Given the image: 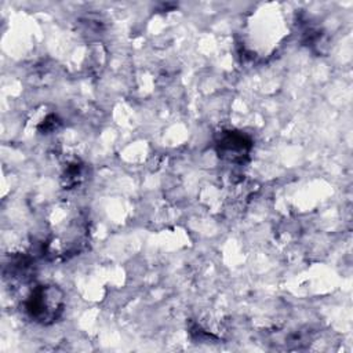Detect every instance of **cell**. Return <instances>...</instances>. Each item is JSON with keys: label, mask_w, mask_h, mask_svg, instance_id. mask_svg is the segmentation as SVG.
Listing matches in <instances>:
<instances>
[{"label": "cell", "mask_w": 353, "mask_h": 353, "mask_svg": "<svg viewBox=\"0 0 353 353\" xmlns=\"http://www.w3.org/2000/svg\"><path fill=\"white\" fill-rule=\"evenodd\" d=\"M65 298L61 288L54 284L37 285L26 301V312L40 324H51L62 314Z\"/></svg>", "instance_id": "cell-1"}, {"label": "cell", "mask_w": 353, "mask_h": 353, "mask_svg": "<svg viewBox=\"0 0 353 353\" xmlns=\"http://www.w3.org/2000/svg\"><path fill=\"white\" fill-rule=\"evenodd\" d=\"M250 149H251V141L240 132H234V131L223 132L221 135V139L218 141L219 153L223 157L233 161L237 159H243V156H247Z\"/></svg>", "instance_id": "cell-2"}]
</instances>
